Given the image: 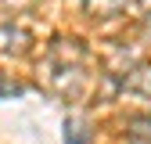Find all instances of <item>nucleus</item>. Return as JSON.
<instances>
[{
  "instance_id": "nucleus-1",
  "label": "nucleus",
  "mask_w": 151,
  "mask_h": 144,
  "mask_svg": "<svg viewBox=\"0 0 151 144\" xmlns=\"http://www.w3.org/2000/svg\"><path fill=\"white\" fill-rule=\"evenodd\" d=\"M133 0H83V7H86V14H93V18H115V14H122Z\"/></svg>"
},
{
  "instance_id": "nucleus-2",
  "label": "nucleus",
  "mask_w": 151,
  "mask_h": 144,
  "mask_svg": "<svg viewBox=\"0 0 151 144\" xmlns=\"http://www.w3.org/2000/svg\"><path fill=\"white\" fill-rule=\"evenodd\" d=\"M65 144H86V137H83V130L76 122H65Z\"/></svg>"
},
{
  "instance_id": "nucleus-3",
  "label": "nucleus",
  "mask_w": 151,
  "mask_h": 144,
  "mask_svg": "<svg viewBox=\"0 0 151 144\" xmlns=\"http://www.w3.org/2000/svg\"><path fill=\"white\" fill-rule=\"evenodd\" d=\"M137 86H140L144 94L151 97V68H147V72H140V79H137Z\"/></svg>"
}]
</instances>
